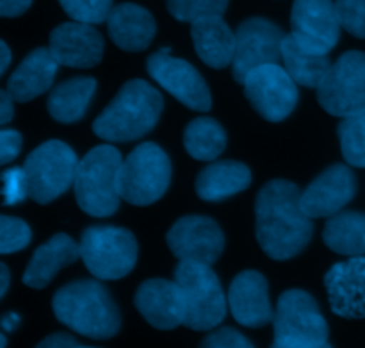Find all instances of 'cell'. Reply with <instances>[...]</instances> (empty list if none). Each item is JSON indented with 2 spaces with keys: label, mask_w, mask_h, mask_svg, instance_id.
<instances>
[{
  "label": "cell",
  "mask_w": 365,
  "mask_h": 348,
  "mask_svg": "<svg viewBox=\"0 0 365 348\" xmlns=\"http://www.w3.org/2000/svg\"><path fill=\"white\" fill-rule=\"evenodd\" d=\"M175 282L184 299L185 327L205 332L216 329L225 320L228 297L210 264L180 261L175 268Z\"/></svg>",
  "instance_id": "cell-5"
},
{
  "label": "cell",
  "mask_w": 365,
  "mask_h": 348,
  "mask_svg": "<svg viewBox=\"0 0 365 348\" xmlns=\"http://www.w3.org/2000/svg\"><path fill=\"white\" fill-rule=\"evenodd\" d=\"M107 32L116 46L125 52H141L150 46L157 34L153 14L134 2L113 7L107 18Z\"/></svg>",
  "instance_id": "cell-21"
},
{
  "label": "cell",
  "mask_w": 365,
  "mask_h": 348,
  "mask_svg": "<svg viewBox=\"0 0 365 348\" xmlns=\"http://www.w3.org/2000/svg\"><path fill=\"white\" fill-rule=\"evenodd\" d=\"M32 6V0H0V14L4 18H16Z\"/></svg>",
  "instance_id": "cell-39"
},
{
  "label": "cell",
  "mask_w": 365,
  "mask_h": 348,
  "mask_svg": "<svg viewBox=\"0 0 365 348\" xmlns=\"http://www.w3.org/2000/svg\"><path fill=\"white\" fill-rule=\"evenodd\" d=\"M171 182V161L157 143L135 146L123 159L120 193L132 206H152L164 197Z\"/></svg>",
  "instance_id": "cell-8"
},
{
  "label": "cell",
  "mask_w": 365,
  "mask_h": 348,
  "mask_svg": "<svg viewBox=\"0 0 365 348\" xmlns=\"http://www.w3.org/2000/svg\"><path fill=\"white\" fill-rule=\"evenodd\" d=\"M337 134L346 163L356 168H365V113L342 118Z\"/></svg>",
  "instance_id": "cell-30"
},
{
  "label": "cell",
  "mask_w": 365,
  "mask_h": 348,
  "mask_svg": "<svg viewBox=\"0 0 365 348\" xmlns=\"http://www.w3.org/2000/svg\"><path fill=\"white\" fill-rule=\"evenodd\" d=\"M18 325H20V317H18V314L9 313V314H6V317L2 318V327H4V332L16 331Z\"/></svg>",
  "instance_id": "cell-41"
},
{
  "label": "cell",
  "mask_w": 365,
  "mask_h": 348,
  "mask_svg": "<svg viewBox=\"0 0 365 348\" xmlns=\"http://www.w3.org/2000/svg\"><path fill=\"white\" fill-rule=\"evenodd\" d=\"M284 31L266 18L253 16L242 21L235 31V56L232 75L242 84L253 70L264 64H282Z\"/></svg>",
  "instance_id": "cell-11"
},
{
  "label": "cell",
  "mask_w": 365,
  "mask_h": 348,
  "mask_svg": "<svg viewBox=\"0 0 365 348\" xmlns=\"http://www.w3.org/2000/svg\"><path fill=\"white\" fill-rule=\"evenodd\" d=\"M191 38L200 59L210 68L232 66L235 56V32L220 14L198 18L191 24Z\"/></svg>",
  "instance_id": "cell-24"
},
{
  "label": "cell",
  "mask_w": 365,
  "mask_h": 348,
  "mask_svg": "<svg viewBox=\"0 0 365 348\" xmlns=\"http://www.w3.org/2000/svg\"><path fill=\"white\" fill-rule=\"evenodd\" d=\"M271 348H284V347H280V345H277V343H273V347ZM319 348H331V345L330 343H327V345H323V347H319Z\"/></svg>",
  "instance_id": "cell-45"
},
{
  "label": "cell",
  "mask_w": 365,
  "mask_h": 348,
  "mask_svg": "<svg viewBox=\"0 0 365 348\" xmlns=\"http://www.w3.org/2000/svg\"><path fill=\"white\" fill-rule=\"evenodd\" d=\"M4 182V204L6 206H16L24 202L29 197L27 181H25V171L21 168H9L2 175Z\"/></svg>",
  "instance_id": "cell-35"
},
{
  "label": "cell",
  "mask_w": 365,
  "mask_h": 348,
  "mask_svg": "<svg viewBox=\"0 0 365 348\" xmlns=\"http://www.w3.org/2000/svg\"><path fill=\"white\" fill-rule=\"evenodd\" d=\"M81 259L93 277L118 281L138 263V239L128 229L93 225L81 236Z\"/></svg>",
  "instance_id": "cell-6"
},
{
  "label": "cell",
  "mask_w": 365,
  "mask_h": 348,
  "mask_svg": "<svg viewBox=\"0 0 365 348\" xmlns=\"http://www.w3.org/2000/svg\"><path fill=\"white\" fill-rule=\"evenodd\" d=\"M323 242L331 252L348 257L365 256V213L341 211L328 218Z\"/></svg>",
  "instance_id": "cell-28"
},
{
  "label": "cell",
  "mask_w": 365,
  "mask_h": 348,
  "mask_svg": "<svg viewBox=\"0 0 365 348\" xmlns=\"http://www.w3.org/2000/svg\"><path fill=\"white\" fill-rule=\"evenodd\" d=\"M163 109V95L150 82L132 79L93 121V132L109 143L134 141L155 127Z\"/></svg>",
  "instance_id": "cell-2"
},
{
  "label": "cell",
  "mask_w": 365,
  "mask_h": 348,
  "mask_svg": "<svg viewBox=\"0 0 365 348\" xmlns=\"http://www.w3.org/2000/svg\"><path fill=\"white\" fill-rule=\"evenodd\" d=\"M184 146L192 159L214 161L227 149V132L214 118H195L184 131Z\"/></svg>",
  "instance_id": "cell-29"
},
{
  "label": "cell",
  "mask_w": 365,
  "mask_h": 348,
  "mask_svg": "<svg viewBox=\"0 0 365 348\" xmlns=\"http://www.w3.org/2000/svg\"><path fill=\"white\" fill-rule=\"evenodd\" d=\"M246 99L267 121H282L296 109L299 91L282 64H264L242 82Z\"/></svg>",
  "instance_id": "cell-13"
},
{
  "label": "cell",
  "mask_w": 365,
  "mask_h": 348,
  "mask_svg": "<svg viewBox=\"0 0 365 348\" xmlns=\"http://www.w3.org/2000/svg\"><path fill=\"white\" fill-rule=\"evenodd\" d=\"M57 320L77 334L91 339H109L121 327L120 309L106 286L98 281H75L53 295Z\"/></svg>",
  "instance_id": "cell-3"
},
{
  "label": "cell",
  "mask_w": 365,
  "mask_h": 348,
  "mask_svg": "<svg viewBox=\"0 0 365 348\" xmlns=\"http://www.w3.org/2000/svg\"><path fill=\"white\" fill-rule=\"evenodd\" d=\"M114 0H59L64 13L82 24H102L107 21L114 7Z\"/></svg>",
  "instance_id": "cell-32"
},
{
  "label": "cell",
  "mask_w": 365,
  "mask_h": 348,
  "mask_svg": "<svg viewBox=\"0 0 365 348\" xmlns=\"http://www.w3.org/2000/svg\"><path fill=\"white\" fill-rule=\"evenodd\" d=\"M255 234L260 249L274 261L292 259L305 250L314 224L294 182L274 179L260 189L255 200Z\"/></svg>",
  "instance_id": "cell-1"
},
{
  "label": "cell",
  "mask_w": 365,
  "mask_h": 348,
  "mask_svg": "<svg viewBox=\"0 0 365 348\" xmlns=\"http://www.w3.org/2000/svg\"><path fill=\"white\" fill-rule=\"evenodd\" d=\"M78 257H81L78 243L63 232L53 234L45 245L38 247L32 254L21 281L32 289L46 288L64 267L73 264Z\"/></svg>",
  "instance_id": "cell-23"
},
{
  "label": "cell",
  "mask_w": 365,
  "mask_h": 348,
  "mask_svg": "<svg viewBox=\"0 0 365 348\" xmlns=\"http://www.w3.org/2000/svg\"><path fill=\"white\" fill-rule=\"evenodd\" d=\"M200 348H255L253 343L250 342L246 336L235 331L232 327L217 329V331L210 332L205 339L202 342Z\"/></svg>",
  "instance_id": "cell-36"
},
{
  "label": "cell",
  "mask_w": 365,
  "mask_h": 348,
  "mask_svg": "<svg viewBox=\"0 0 365 348\" xmlns=\"http://www.w3.org/2000/svg\"><path fill=\"white\" fill-rule=\"evenodd\" d=\"M134 304L141 317L159 331H173L184 325V299L175 281H166V279L145 281L135 292Z\"/></svg>",
  "instance_id": "cell-20"
},
{
  "label": "cell",
  "mask_w": 365,
  "mask_h": 348,
  "mask_svg": "<svg viewBox=\"0 0 365 348\" xmlns=\"http://www.w3.org/2000/svg\"><path fill=\"white\" fill-rule=\"evenodd\" d=\"M335 11L346 32L365 39V0H335Z\"/></svg>",
  "instance_id": "cell-34"
},
{
  "label": "cell",
  "mask_w": 365,
  "mask_h": 348,
  "mask_svg": "<svg viewBox=\"0 0 365 348\" xmlns=\"http://www.w3.org/2000/svg\"><path fill=\"white\" fill-rule=\"evenodd\" d=\"M6 345H7L6 332H2V334H0V348H6Z\"/></svg>",
  "instance_id": "cell-44"
},
{
  "label": "cell",
  "mask_w": 365,
  "mask_h": 348,
  "mask_svg": "<svg viewBox=\"0 0 365 348\" xmlns=\"http://www.w3.org/2000/svg\"><path fill=\"white\" fill-rule=\"evenodd\" d=\"M317 100L327 113L348 118L365 113V52L349 50L331 63L317 88Z\"/></svg>",
  "instance_id": "cell-10"
},
{
  "label": "cell",
  "mask_w": 365,
  "mask_h": 348,
  "mask_svg": "<svg viewBox=\"0 0 365 348\" xmlns=\"http://www.w3.org/2000/svg\"><path fill=\"white\" fill-rule=\"evenodd\" d=\"M0 52H2L0 71H2V74H6L7 68H9V64H11V50H9V46H7L6 41H0Z\"/></svg>",
  "instance_id": "cell-42"
},
{
  "label": "cell",
  "mask_w": 365,
  "mask_h": 348,
  "mask_svg": "<svg viewBox=\"0 0 365 348\" xmlns=\"http://www.w3.org/2000/svg\"><path fill=\"white\" fill-rule=\"evenodd\" d=\"M95 91L96 81L93 77L68 79L50 91L46 109L53 120L73 124L84 116Z\"/></svg>",
  "instance_id": "cell-26"
},
{
  "label": "cell",
  "mask_w": 365,
  "mask_h": 348,
  "mask_svg": "<svg viewBox=\"0 0 365 348\" xmlns=\"http://www.w3.org/2000/svg\"><path fill=\"white\" fill-rule=\"evenodd\" d=\"M77 154L59 139L36 146L24 163L27 192L34 202L50 204L73 186L78 168Z\"/></svg>",
  "instance_id": "cell-9"
},
{
  "label": "cell",
  "mask_w": 365,
  "mask_h": 348,
  "mask_svg": "<svg viewBox=\"0 0 365 348\" xmlns=\"http://www.w3.org/2000/svg\"><path fill=\"white\" fill-rule=\"evenodd\" d=\"M166 243L177 259L214 264L225 250V234L212 218L189 214L171 225Z\"/></svg>",
  "instance_id": "cell-15"
},
{
  "label": "cell",
  "mask_w": 365,
  "mask_h": 348,
  "mask_svg": "<svg viewBox=\"0 0 365 348\" xmlns=\"http://www.w3.org/2000/svg\"><path fill=\"white\" fill-rule=\"evenodd\" d=\"M121 154L113 145H98L78 161L73 192L78 207L89 217H110L120 207Z\"/></svg>",
  "instance_id": "cell-4"
},
{
  "label": "cell",
  "mask_w": 365,
  "mask_h": 348,
  "mask_svg": "<svg viewBox=\"0 0 365 348\" xmlns=\"http://www.w3.org/2000/svg\"><path fill=\"white\" fill-rule=\"evenodd\" d=\"M14 116V100L7 89L0 91V125H7Z\"/></svg>",
  "instance_id": "cell-40"
},
{
  "label": "cell",
  "mask_w": 365,
  "mask_h": 348,
  "mask_svg": "<svg viewBox=\"0 0 365 348\" xmlns=\"http://www.w3.org/2000/svg\"><path fill=\"white\" fill-rule=\"evenodd\" d=\"M59 63L48 46L34 49L11 74L7 81V93L14 102H29L48 91L57 75Z\"/></svg>",
  "instance_id": "cell-22"
},
{
  "label": "cell",
  "mask_w": 365,
  "mask_h": 348,
  "mask_svg": "<svg viewBox=\"0 0 365 348\" xmlns=\"http://www.w3.org/2000/svg\"><path fill=\"white\" fill-rule=\"evenodd\" d=\"M228 2L230 0H166V7L175 20L192 24L203 16H223Z\"/></svg>",
  "instance_id": "cell-31"
},
{
  "label": "cell",
  "mask_w": 365,
  "mask_h": 348,
  "mask_svg": "<svg viewBox=\"0 0 365 348\" xmlns=\"http://www.w3.org/2000/svg\"><path fill=\"white\" fill-rule=\"evenodd\" d=\"M252 184V171L239 161H216L196 177V195L205 202H221Z\"/></svg>",
  "instance_id": "cell-25"
},
{
  "label": "cell",
  "mask_w": 365,
  "mask_h": 348,
  "mask_svg": "<svg viewBox=\"0 0 365 348\" xmlns=\"http://www.w3.org/2000/svg\"><path fill=\"white\" fill-rule=\"evenodd\" d=\"M355 195L356 177L351 168L331 164L302 192V206L310 218H331L341 213Z\"/></svg>",
  "instance_id": "cell-16"
},
{
  "label": "cell",
  "mask_w": 365,
  "mask_h": 348,
  "mask_svg": "<svg viewBox=\"0 0 365 348\" xmlns=\"http://www.w3.org/2000/svg\"><path fill=\"white\" fill-rule=\"evenodd\" d=\"M31 227L14 217H0V254H13L24 250L31 243Z\"/></svg>",
  "instance_id": "cell-33"
},
{
  "label": "cell",
  "mask_w": 365,
  "mask_h": 348,
  "mask_svg": "<svg viewBox=\"0 0 365 348\" xmlns=\"http://www.w3.org/2000/svg\"><path fill=\"white\" fill-rule=\"evenodd\" d=\"M282 66L298 86L317 89L327 77L331 61L323 54H314L303 49L291 34H287L282 45Z\"/></svg>",
  "instance_id": "cell-27"
},
{
  "label": "cell",
  "mask_w": 365,
  "mask_h": 348,
  "mask_svg": "<svg viewBox=\"0 0 365 348\" xmlns=\"http://www.w3.org/2000/svg\"><path fill=\"white\" fill-rule=\"evenodd\" d=\"M0 277H2V286H0V297H6L7 289H9V268L6 264H0Z\"/></svg>",
  "instance_id": "cell-43"
},
{
  "label": "cell",
  "mask_w": 365,
  "mask_h": 348,
  "mask_svg": "<svg viewBox=\"0 0 365 348\" xmlns=\"http://www.w3.org/2000/svg\"><path fill=\"white\" fill-rule=\"evenodd\" d=\"M36 348H95V347H86L81 345L75 338H71L66 332H57V334H50L48 338L43 339L38 343Z\"/></svg>",
  "instance_id": "cell-38"
},
{
  "label": "cell",
  "mask_w": 365,
  "mask_h": 348,
  "mask_svg": "<svg viewBox=\"0 0 365 348\" xmlns=\"http://www.w3.org/2000/svg\"><path fill=\"white\" fill-rule=\"evenodd\" d=\"M21 150V134L14 129L0 131V163L9 164Z\"/></svg>",
  "instance_id": "cell-37"
},
{
  "label": "cell",
  "mask_w": 365,
  "mask_h": 348,
  "mask_svg": "<svg viewBox=\"0 0 365 348\" xmlns=\"http://www.w3.org/2000/svg\"><path fill=\"white\" fill-rule=\"evenodd\" d=\"M103 38L95 25L66 21L50 32L48 50L56 61L68 68H93L103 57Z\"/></svg>",
  "instance_id": "cell-17"
},
{
  "label": "cell",
  "mask_w": 365,
  "mask_h": 348,
  "mask_svg": "<svg viewBox=\"0 0 365 348\" xmlns=\"http://www.w3.org/2000/svg\"><path fill=\"white\" fill-rule=\"evenodd\" d=\"M274 343L284 348H319L328 343L330 329L310 293L287 289L277 302L273 318Z\"/></svg>",
  "instance_id": "cell-7"
},
{
  "label": "cell",
  "mask_w": 365,
  "mask_h": 348,
  "mask_svg": "<svg viewBox=\"0 0 365 348\" xmlns=\"http://www.w3.org/2000/svg\"><path fill=\"white\" fill-rule=\"evenodd\" d=\"M330 307L348 320L365 318V256L334 264L324 275Z\"/></svg>",
  "instance_id": "cell-19"
},
{
  "label": "cell",
  "mask_w": 365,
  "mask_h": 348,
  "mask_svg": "<svg viewBox=\"0 0 365 348\" xmlns=\"http://www.w3.org/2000/svg\"><path fill=\"white\" fill-rule=\"evenodd\" d=\"M228 309L242 327L260 329L271 324L274 309L266 277L255 270H245L235 275L228 289Z\"/></svg>",
  "instance_id": "cell-18"
},
{
  "label": "cell",
  "mask_w": 365,
  "mask_h": 348,
  "mask_svg": "<svg viewBox=\"0 0 365 348\" xmlns=\"http://www.w3.org/2000/svg\"><path fill=\"white\" fill-rule=\"evenodd\" d=\"M341 24L334 0H294L291 36L314 54L328 56L341 38Z\"/></svg>",
  "instance_id": "cell-14"
},
{
  "label": "cell",
  "mask_w": 365,
  "mask_h": 348,
  "mask_svg": "<svg viewBox=\"0 0 365 348\" xmlns=\"http://www.w3.org/2000/svg\"><path fill=\"white\" fill-rule=\"evenodd\" d=\"M146 70L160 88L189 109L207 113L212 107V96L205 79L189 61L171 56L170 46L152 54L146 61Z\"/></svg>",
  "instance_id": "cell-12"
}]
</instances>
